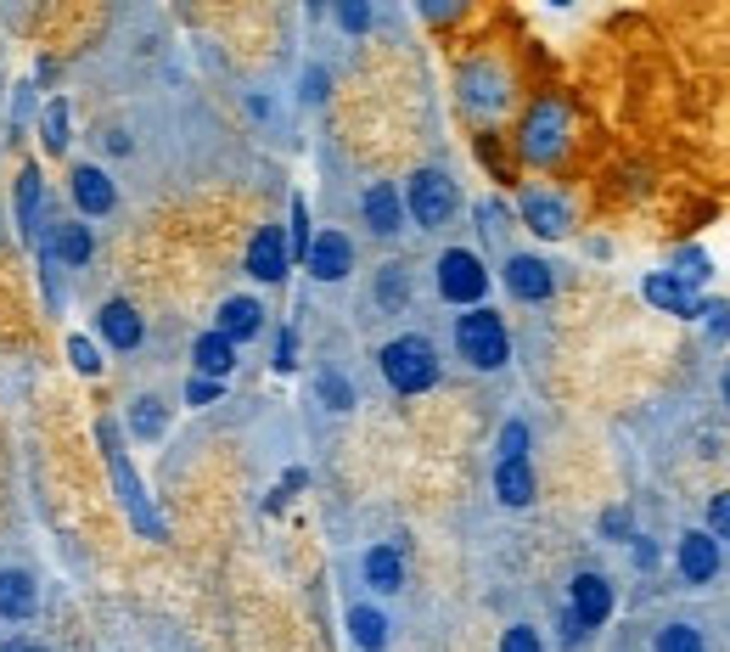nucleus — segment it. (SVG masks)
Listing matches in <instances>:
<instances>
[{
	"mask_svg": "<svg viewBox=\"0 0 730 652\" xmlns=\"http://www.w3.org/2000/svg\"><path fill=\"white\" fill-rule=\"evenodd\" d=\"M377 366H382V383L394 389V394H427L438 383V371H445V366H438L433 338H422V333L388 338L382 355H377Z\"/></svg>",
	"mask_w": 730,
	"mask_h": 652,
	"instance_id": "1",
	"label": "nucleus"
},
{
	"mask_svg": "<svg viewBox=\"0 0 730 652\" xmlns=\"http://www.w3.org/2000/svg\"><path fill=\"white\" fill-rule=\"evenodd\" d=\"M568 142H573V113H568V102H562V97H540V102L528 108L523 135H517L523 158H528L534 169H551V164H562Z\"/></svg>",
	"mask_w": 730,
	"mask_h": 652,
	"instance_id": "2",
	"label": "nucleus"
},
{
	"mask_svg": "<svg viewBox=\"0 0 730 652\" xmlns=\"http://www.w3.org/2000/svg\"><path fill=\"white\" fill-rule=\"evenodd\" d=\"M456 355L472 366V371H501L512 360V333L506 321L490 310V304H472L467 315H456Z\"/></svg>",
	"mask_w": 730,
	"mask_h": 652,
	"instance_id": "3",
	"label": "nucleus"
},
{
	"mask_svg": "<svg viewBox=\"0 0 730 652\" xmlns=\"http://www.w3.org/2000/svg\"><path fill=\"white\" fill-rule=\"evenodd\" d=\"M461 209V192L445 169H416L405 186V220H416L422 231H445Z\"/></svg>",
	"mask_w": 730,
	"mask_h": 652,
	"instance_id": "4",
	"label": "nucleus"
},
{
	"mask_svg": "<svg viewBox=\"0 0 730 652\" xmlns=\"http://www.w3.org/2000/svg\"><path fill=\"white\" fill-rule=\"evenodd\" d=\"M433 282H438V299L445 304L472 310V304L490 299V265H483L472 248H445L433 265Z\"/></svg>",
	"mask_w": 730,
	"mask_h": 652,
	"instance_id": "5",
	"label": "nucleus"
},
{
	"mask_svg": "<svg viewBox=\"0 0 730 652\" xmlns=\"http://www.w3.org/2000/svg\"><path fill=\"white\" fill-rule=\"evenodd\" d=\"M506 102H512V79H506V68L490 63V57H472V63L461 68V108H467L472 119H501Z\"/></svg>",
	"mask_w": 730,
	"mask_h": 652,
	"instance_id": "6",
	"label": "nucleus"
},
{
	"mask_svg": "<svg viewBox=\"0 0 730 652\" xmlns=\"http://www.w3.org/2000/svg\"><path fill=\"white\" fill-rule=\"evenodd\" d=\"M102 434V450H108V473H113V490H119V501H124V512H130V524L141 529V535H153V540H164V524H158V512L146 506V495H141V479L130 473V456L119 450V439H113V428L102 423L96 428Z\"/></svg>",
	"mask_w": 730,
	"mask_h": 652,
	"instance_id": "7",
	"label": "nucleus"
},
{
	"mask_svg": "<svg viewBox=\"0 0 730 652\" xmlns=\"http://www.w3.org/2000/svg\"><path fill=\"white\" fill-rule=\"evenodd\" d=\"M674 569H680V580H686L692 591H703L725 569V546L708 529H686V535H680V546H674Z\"/></svg>",
	"mask_w": 730,
	"mask_h": 652,
	"instance_id": "8",
	"label": "nucleus"
},
{
	"mask_svg": "<svg viewBox=\"0 0 730 652\" xmlns=\"http://www.w3.org/2000/svg\"><path fill=\"white\" fill-rule=\"evenodd\" d=\"M304 265H310L315 282H344V276L355 270V243H349V231H337V225L315 231L310 248H304Z\"/></svg>",
	"mask_w": 730,
	"mask_h": 652,
	"instance_id": "9",
	"label": "nucleus"
},
{
	"mask_svg": "<svg viewBox=\"0 0 730 652\" xmlns=\"http://www.w3.org/2000/svg\"><path fill=\"white\" fill-rule=\"evenodd\" d=\"M506 293L517 304H546L557 293V270L540 254H506Z\"/></svg>",
	"mask_w": 730,
	"mask_h": 652,
	"instance_id": "10",
	"label": "nucleus"
},
{
	"mask_svg": "<svg viewBox=\"0 0 730 652\" xmlns=\"http://www.w3.org/2000/svg\"><path fill=\"white\" fill-rule=\"evenodd\" d=\"M517 214H523V225L534 231V237H546V243H557V237L573 231V203L557 198V192H523Z\"/></svg>",
	"mask_w": 730,
	"mask_h": 652,
	"instance_id": "11",
	"label": "nucleus"
},
{
	"mask_svg": "<svg viewBox=\"0 0 730 652\" xmlns=\"http://www.w3.org/2000/svg\"><path fill=\"white\" fill-rule=\"evenodd\" d=\"M360 220L371 225V237H400L405 231V192L394 180H371L360 198Z\"/></svg>",
	"mask_w": 730,
	"mask_h": 652,
	"instance_id": "12",
	"label": "nucleus"
},
{
	"mask_svg": "<svg viewBox=\"0 0 730 652\" xmlns=\"http://www.w3.org/2000/svg\"><path fill=\"white\" fill-rule=\"evenodd\" d=\"M568 614L584 630H602L613 619V585H607V574H573V585H568Z\"/></svg>",
	"mask_w": 730,
	"mask_h": 652,
	"instance_id": "13",
	"label": "nucleus"
},
{
	"mask_svg": "<svg viewBox=\"0 0 730 652\" xmlns=\"http://www.w3.org/2000/svg\"><path fill=\"white\" fill-rule=\"evenodd\" d=\"M68 192H74V203H79L85 220H102V214L119 209V186H113V175H108V169H96V164H79V169L68 175Z\"/></svg>",
	"mask_w": 730,
	"mask_h": 652,
	"instance_id": "14",
	"label": "nucleus"
},
{
	"mask_svg": "<svg viewBox=\"0 0 730 652\" xmlns=\"http://www.w3.org/2000/svg\"><path fill=\"white\" fill-rule=\"evenodd\" d=\"M96 338H102L108 349H119V355H130V349H141V338H146V321L135 315V304L108 299L102 310H96Z\"/></svg>",
	"mask_w": 730,
	"mask_h": 652,
	"instance_id": "15",
	"label": "nucleus"
},
{
	"mask_svg": "<svg viewBox=\"0 0 730 652\" xmlns=\"http://www.w3.org/2000/svg\"><path fill=\"white\" fill-rule=\"evenodd\" d=\"M287 265H292V248H287V231L281 225H265V231H254V243H248V276L254 282H281L287 276Z\"/></svg>",
	"mask_w": 730,
	"mask_h": 652,
	"instance_id": "16",
	"label": "nucleus"
},
{
	"mask_svg": "<svg viewBox=\"0 0 730 652\" xmlns=\"http://www.w3.org/2000/svg\"><path fill=\"white\" fill-rule=\"evenodd\" d=\"M641 293H647V304L652 310H669V315H680V321H697L703 315V299L680 282V276H669V270H652L647 282H641Z\"/></svg>",
	"mask_w": 730,
	"mask_h": 652,
	"instance_id": "17",
	"label": "nucleus"
},
{
	"mask_svg": "<svg viewBox=\"0 0 730 652\" xmlns=\"http://www.w3.org/2000/svg\"><path fill=\"white\" fill-rule=\"evenodd\" d=\"M40 614V585L29 569H0V619L7 625H29Z\"/></svg>",
	"mask_w": 730,
	"mask_h": 652,
	"instance_id": "18",
	"label": "nucleus"
},
{
	"mask_svg": "<svg viewBox=\"0 0 730 652\" xmlns=\"http://www.w3.org/2000/svg\"><path fill=\"white\" fill-rule=\"evenodd\" d=\"M534 468H528V456H501L495 461V501L501 506H512V512H523V506H534Z\"/></svg>",
	"mask_w": 730,
	"mask_h": 652,
	"instance_id": "19",
	"label": "nucleus"
},
{
	"mask_svg": "<svg viewBox=\"0 0 730 652\" xmlns=\"http://www.w3.org/2000/svg\"><path fill=\"white\" fill-rule=\"evenodd\" d=\"M90 254H96V243H90V231L79 220H63V225L45 231V259H52V265L79 270V265H90Z\"/></svg>",
	"mask_w": 730,
	"mask_h": 652,
	"instance_id": "20",
	"label": "nucleus"
},
{
	"mask_svg": "<svg viewBox=\"0 0 730 652\" xmlns=\"http://www.w3.org/2000/svg\"><path fill=\"white\" fill-rule=\"evenodd\" d=\"M360 574H366V585L377 591V596H394L400 585H405V557H400V546H371L366 557H360Z\"/></svg>",
	"mask_w": 730,
	"mask_h": 652,
	"instance_id": "21",
	"label": "nucleus"
},
{
	"mask_svg": "<svg viewBox=\"0 0 730 652\" xmlns=\"http://www.w3.org/2000/svg\"><path fill=\"white\" fill-rule=\"evenodd\" d=\"M220 333H225L236 349L254 344V338L265 333V304H259V299H242V293L225 299V304H220Z\"/></svg>",
	"mask_w": 730,
	"mask_h": 652,
	"instance_id": "22",
	"label": "nucleus"
},
{
	"mask_svg": "<svg viewBox=\"0 0 730 652\" xmlns=\"http://www.w3.org/2000/svg\"><path fill=\"white\" fill-rule=\"evenodd\" d=\"M40 209H45V180H40V169L29 164L23 175H18V186H12V214H18V231L23 237H40Z\"/></svg>",
	"mask_w": 730,
	"mask_h": 652,
	"instance_id": "23",
	"label": "nucleus"
},
{
	"mask_svg": "<svg viewBox=\"0 0 730 652\" xmlns=\"http://www.w3.org/2000/svg\"><path fill=\"white\" fill-rule=\"evenodd\" d=\"M652 652H714V647H708V630H703L697 619L674 614V619H663V625L652 630Z\"/></svg>",
	"mask_w": 730,
	"mask_h": 652,
	"instance_id": "24",
	"label": "nucleus"
},
{
	"mask_svg": "<svg viewBox=\"0 0 730 652\" xmlns=\"http://www.w3.org/2000/svg\"><path fill=\"white\" fill-rule=\"evenodd\" d=\"M191 366H198L203 378H231V371H236V344L214 326V333H203L198 344H191Z\"/></svg>",
	"mask_w": 730,
	"mask_h": 652,
	"instance_id": "25",
	"label": "nucleus"
},
{
	"mask_svg": "<svg viewBox=\"0 0 730 652\" xmlns=\"http://www.w3.org/2000/svg\"><path fill=\"white\" fill-rule=\"evenodd\" d=\"M388 614L382 608H371V602H349V636H355V647L360 652H382L388 647Z\"/></svg>",
	"mask_w": 730,
	"mask_h": 652,
	"instance_id": "26",
	"label": "nucleus"
},
{
	"mask_svg": "<svg viewBox=\"0 0 730 652\" xmlns=\"http://www.w3.org/2000/svg\"><path fill=\"white\" fill-rule=\"evenodd\" d=\"M377 304H382L388 315H400V310L411 304V270H405V265H382V270H377Z\"/></svg>",
	"mask_w": 730,
	"mask_h": 652,
	"instance_id": "27",
	"label": "nucleus"
},
{
	"mask_svg": "<svg viewBox=\"0 0 730 652\" xmlns=\"http://www.w3.org/2000/svg\"><path fill=\"white\" fill-rule=\"evenodd\" d=\"M40 142L52 147V153H68V142H74V113H68L63 97L45 102V113H40Z\"/></svg>",
	"mask_w": 730,
	"mask_h": 652,
	"instance_id": "28",
	"label": "nucleus"
},
{
	"mask_svg": "<svg viewBox=\"0 0 730 652\" xmlns=\"http://www.w3.org/2000/svg\"><path fill=\"white\" fill-rule=\"evenodd\" d=\"M669 276H680L686 288H703L708 276H714V259H708L703 248H680V254L669 259Z\"/></svg>",
	"mask_w": 730,
	"mask_h": 652,
	"instance_id": "29",
	"label": "nucleus"
},
{
	"mask_svg": "<svg viewBox=\"0 0 730 652\" xmlns=\"http://www.w3.org/2000/svg\"><path fill=\"white\" fill-rule=\"evenodd\" d=\"M164 423H169L164 400L141 394V400H135V411H130V428H135V439H158V434H164Z\"/></svg>",
	"mask_w": 730,
	"mask_h": 652,
	"instance_id": "30",
	"label": "nucleus"
},
{
	"mask_svg": "<svg viewBox=\"0 0 730 652\" xmlns=\"http://www.w3.org/2000/svg\"><path fill=\"white\" fill-rule=\"evenodd\" d=\"M332 12H337V29L344 34H371V0H332Z\"/></svg>",
	"mask_w": 730,
	"mask_h": 652,
	"instance_id": "31",
	"label": "nucleus"
},
{
	"mask_svg": "<svg viewBox=\"0 0 730 652\" xmlns=\"http://www.w3.org/2000/svg\"><path fill=\"white\" fill-rule=\"evenodd\" d=\"M416 12H422V23L445 29V23H456L467 12V0H416Z\"/></svg>",
	"mask_w": 730,
	"mask_h": 652,
	"instance_id": "32",
	"label": "nucleus"
},
{
	"mask_svg": "<svg viewBox=\"0 0 730 652\" xmlns=\"http://www.w3.org/2000/svg\"><path fill=\"white\" fill-rule=\"evenodd\" d=\"M315 389H321V400H326L332 411H349V405H355V389L337 378V371H321V383H315Z\"/></svg>",
	"mask_w": 730,
	"mask_h": 652,
	"instance_id": "33",
	"label": "nucleus"
},
{
	"mask_svg": "<svg viewBox=\"0 0 730 652\" xmlns=\"http://www.w3.org/2000/svg\"><path fill=\"white\" fill-rule=\"evenodd\" d=\"M501 652H546V641H540V630H534V625H506Z\"/></svg>",
	"mask_w": 730,
	"mask_h": 652,
	"instance_id": "34",
	"label": "nucleus"
},
{
	"mask_svg": "<svg viewBox=\"0 0 730 652\" xmlns=\"http://www.w3.org/2000/svg\"><path fill=\"white\" fill-rule=\"evenodd\" d=\"M708 535H714L719 546H730V490H719V495L708 501Z\"/></svg>",
	"mask_w": 730,
	"mask_h": 652,
	"instance_id": "35",
	"label": "nucleus"
},
{
	"mask_svg": "<svg viewBox=\"0 0 730 652\" xmlns=\"http://www.w3.org/2000/svg\"><path fill=\"white\" fill-rule=\"evenodd\" d=\"M220 394H225V378H203L198 371V378L186 383V405H214Z\"/></svg>",
	"mask_w": 730,
	"mask_h": 652,
	"instance_id": "36",
	"label": "nucleus"
},
{
	"mask_svg": "<svg viewBox=\"0 0 730 652\" xmlns=\"http://www.w3.org/2000/svg\"><path fill=\"white\" fill-rule=\"evenodd\" d=\"M68 360H74L79 378H96V371H102V360H96V344H90V338H68Z\"/></svg>",
	"mask_w": 730,
	"mask_h": 652,
	"instance_id": "37",
	"label": "nucleus"
},
{
	"mask_svg": "<svg viewBox=\"0 0 730 652\" xmlns=\"http://www.w3.org/2000/svg\"><path fill=\"white\" fill-rule=\"evenodd\" d=\"M292 259H304V248H310V209H304V198H292Z\"/></svg>",
	"mask_w": 730,
	"mask_h": 652,
	"instance_id": "38",
	"label": "nucleus"
},
{
	"mask_svg": "<svg viewBox=\"0 0 730 652\" xmlns=\"http://www.w3.org/2000/svg\"><path fill=\"white\" fill-rule=\"evenodd\" d=\"M703 315H708V338H714V344H725V338H730V304H725V299H714V304H703Z\"/></svg>",
	"mask_w": 730,
	"mask_h": 652,
	"instance_id": "39",
	"label": "nucleus"
},
{
	"mask_svg": "<svg viewBox=\"0 0 730 652\" xmlns=\"http://www.w3.org/2000/svg\"><path fill=\"white\" fill-rule=\"evenodd\" d=\"M602 535H607V540H636V535H629V512H624V506H607V512H602Z\"/></svg>",
	"mask_w": 730,
	"mask_h": 652,
	"instance_id": "40",
	"label": "nucleus"
},
{
	"mask_svg": "<svg viewBox=\"0 0 730 652\" xmlns=\"http://www.w3.org/2000/svg\"><path fill=\"white\" fill-rule=\"evenodd\" d=\"M501 456H528V423H506L501 428Z\"/></svg>",
	"mask_w": 730,
	"mask_h": 652,
	"instance_id": "41",
	"label": "nucleus"
},
{
	"mask_svg": "<svg viewBox=\"0 0 730 652\" xmlns=\"http://www.w3.org/2000/svg\"><path fill=\"white\" fill-rule=\"evenodd\" d=\"M276 366H281V371H292V366H299V338H292V326H287V333L276 338Z\"/></svg>",
	"mask_w": 730,
	"mask_h": 652,
	"instance_id": "42",
	"label": "nucleus"
},
{
	"mask_svg": "<svg viewBox=\"0 0 730 652\" xmlns=\"http://www.w3.org/2000/svg\"><path fill=\"white\" fill-rule=\"evenodd\" d=\"M304 97H310V102H321V97H326V74H321V68L304 79Z\"/></svg>",
	"mask_w": 730,
	"mask_h": 652,
	"instance_id": "43",
	"label": "nucleus"
},
{
	"mask_svg": "<svg viewBox=\"0 0 730 652\" xmlns=\"http://www.w3.org/2000/svg\"><path fill=\"white\" fill-rule=\"evenodd\" d=\"M636 563H641V569L658 563V546H652V540H636Z\"/></svg>",
	"mask_w": 730,
	"mask_h": 652,
	"instance_id": "44",
	"label": "nucleus"
},
{
	"mask_svg": "<svg viewBox=\"0 0 730 652\" xmlns=\"http://www.w3.org/2000/svg\"><path fill=\"white\" fill-rule=\"evenodd\" d=\"M719 394H725V405H730V371H725V378H719Z\"/></svg>",
	"mask_w": 730,
	"mask_h": 652,
	"instance_id": "45",
	"label": "nucleus"
},
{
	"mask_svg": "<svg viewBox=\"0 0 730 652\" xmlns=\"http://www.w3.org/2000/svg\"><path fill=\"white\" fill-rule=\"evenodd\" d=\"M304 7H310V12H321V7H326V0H304Z\"/></svg>",
	"mask_w": 730,
	"mask_h": 652,
	"instance_id": "46",
	"label": "nucleus"
}]
</instances>
